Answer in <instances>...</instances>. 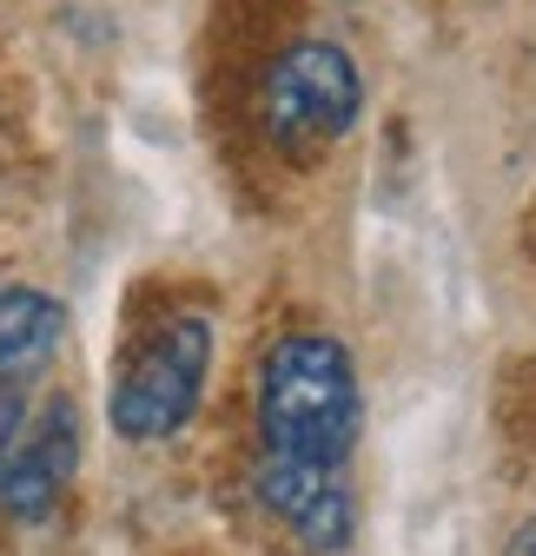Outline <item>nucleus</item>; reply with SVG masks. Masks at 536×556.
Instances as JSON below:
<instances>
[{
  "mask_svg": "<svg viewBox=\"0 0 536 556\" xmlns=\"http://www.w3.org/2000/svg\"><path fill=\"white\" fill-rule=\"evenodd\" d=\"M365 425L358 365L339 338L292 331L258 365V457L345 470Z\"/></svg>",
  "mask_w": 536,
  "mask_h": 556,
  "instance_id": "obj_1",
  "label": "nucleus"
},
{
  "mask_svg": "<svg viewBox=\"0 0 536 556\" xmlns=\"http://www.w3.org/2000/svg\"><path fill=\"white\" fill-rule=\"evenodd\" d=\"M258 113H265L272 147L292 153V160H311L324 147H339L365 113L358 60L345 47H331V40H292L272 66H265Z\"/></svg>",
  "mask_w": 536,
  "mask_h": 556,
  "instance_id": "obj_2",
  "label": "nucleus"
},
{
  "mask_svg": "<svg viewBox=\"0 0 536 556\" xmlns=\"http://www.w3.org/2000/svg\"><path fill=\"white\" fill-rule=\"evenodd\" d=\"M206 378H213V318L186 312V318L159 325L140 344V358L113 378L106 425L126 444H159V438L192 425L199 397H206Z\"/></svg>",
  "mask_w": 536,
  "mask_h": 556,
  "instance_id": "obj_3",
  "label": "nucleus"
},
{
  "mask_svg": "<svg viewBox=\"0 0 536 556\" xmlns=\"http://www.w3.org/2000/svg\"><path fill=\"white\" fill-rule=\"evenodd\" d=\"M80 470V410L74 397H40L21 444L0 464V510L14 523H47Z\"/></svg>",
  "mask_w": 536,
  "mask_h": 556,
  "instance_id": "obj_4",
  "label": "nucleus"
},
{
  "mask_svg": "<svg viewBox=\"0 0 536 556\" xmlns=\"http://www.w3.org/2000/svg\"><path fill=\"white\" fill-rule=\"evenodd\" d=\"M252 483H258V504L272 510L311 556H339V549L352 543L358 510H352V483H345V470L272 464V457H258Z\"/></svg>",
  "mask_w": 536,
  "mask_h": 556,
  "instance_id": "obj_5",
  "label": "nucleus"
},
{
  "mask_svg": "<svg viewBox=\"0 0 536 556\" xmlns=\"http://www.w3.org/2000/svg\"><path fill=\"white\" fill-rule=\"evenodd\" d=\"M66 338V305L40 286H0V384H27L53 365Z\"/></svg>",
  "mask_w": 536,
  "mask_h": 556,
  "instance_id": "obj_6",
  "label": "nucleus"
},
{
  "mask_svg": "<svg viewBox=\"0 0 536 556\" xmlns=\"http://www.w3.org/2000/svg\"><path fill=\"white\" fill-rule=\"evenodd\" d=\"M27 417H34V404L21 397V384H0V464H8V451L21 444Z\"/></svg>",
  "mask_w": 536,
  "mask_h": 556,
  "instance_id": "obj_7",
  "label": "nucleus"
},
{
  "mask_svg": "<svg viewBox=\"0 0 536 556\" xmlns=\"http://www.w3.org/2000/svg\"><path fill=\"white\" fill-rule=\"evenodd\" d=\"M510 556H536V517H529V523L510 536Z\"/></svg>",
  "mask_w": 536,
  "mask_h": 556,
  "instance_id": "obj_8",
  "label": "nucleus"
}]
</instances>
